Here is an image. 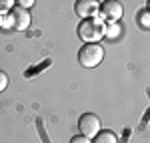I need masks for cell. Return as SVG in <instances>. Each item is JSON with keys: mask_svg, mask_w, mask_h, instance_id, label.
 <instances>
[{"mask_svg": "<svg viewBox=\"0 0 150 143\" xmlns=\"http://www.w3.org/2000/svg\"><path fill=\"white\" fill-rule=\"evenodd\" d=\"M104 30H106V20L98 14L92 18H84L76 28V34L84 42H98L104 38Z\"/></svg>", "mask_w": 150, "mask_h": 143, "instance_id": "1", "label": "cell"}, {"mask_svg": "<svg viewBox=\"0 0 150 143\" xmlns=\"http://www.w3.org/2000/svg\"><path fill=\"white\" fill-rule=\"evenodd\" d=\"M104 60V48L98 42H84L78 50V63L84 69H94Z\"/></svg>", "mask_w": 150, "mask_h": 143, "instance_id": "2", "label": "cell"}, {"mask_svg": "<svg viewBox=\"0 0 150 143\" xmlns=\"http://www.w3.org/2000/svg\"><path fill=\"white\" fill-rule=\"evenodd\" d=\"M78 127H80V133L84 137H88V139H92L96 137V133L102 129V123L98 119V115H94V113H84L78 121Z\"/></svg>", "mask_w": 150, "mask_h": 143, "instance_id": "3", "label": "cell"}, {"mask_svg": "<svg viewBox=\"0 0 150 143\" xmlns=\"http://www.w3.org/2000/svg\"><path fill=\"white\" fill-rule=\"evenodd\" d=\"M98 14L102 16L104 20H108V22H118L122 18V14H124V6L118 0H104L100 4Z\"/></svg>", "mask_w": 150, "mask_h": 143, "instance_id": "4", "label": "cell"}, {"mask_svg": "<svg viewBox=\"0 0 150 143\" xmlns=\"http://www.w3.org/2000/svg\"><path fill=\"white\" fill-rule=\"evenodd\" d=\"M74 10H76V14L82 20L84 18H92V16H98L100 2L98 0H76L74 2Z\"/></svg>", "mask_w": 150, "mask_h": 143, "instance_id": "5", "label": "cell"}, {"mask_svg": "<svg viewBox=\"0 0 150 143\" xmlns=\"http://www.w3.org/2000/svg\"><path fill=\"white\" fill-rule=\"evenodd\" d=\"M8 16H10V22H12V28L14 30H26L28 26H30V12L26 10V8H12L8 12Z\"/></svg>", "mask_w": 150, "mask_h": 143, "instance_id": "6", "label": "cell"}, {"mask_svg": "<svg viewBox=\"0 0 150 143\" xmlns=\"http://www.w3.org/2000/svg\"><path fill=\"white\" fill-rule=\"evenodd\" d=\"M90 143H118V137H116L112 131H108V129H100V131L96 133V137H92V141Z\"/></svg>", "mask_w": 150, "mask_h": 143, "instance_id": "7", "label": "cell"}, {"mask_svg": "<svg viewBox=\"0 0 150 143\" xmlns=\"http://www.w3.org/2000/svg\"><path fill=\"white\" fill-rule=\"evenodd\" d=\"M120 32H122V28H120L118 22H106V30H104L106 38H118Z\"/></svg>", "mask_w": 150, "mask_h": 143, "instance_id": "8", "label": "cell"}, {"mask_svg": "<svg viewBox=\"0 0 150 143\" xmlns=\"http://www.w3.org/2000/svg\"><path fill=\"white\" fill-rule=\"evenodd\" d=\"M136 18H138L140 28H144V30L150 28V12H148V8H140V12L136 14Z\"/></svg>", "mask_w": 150, "mask_h": 143, "instance_id": "9", "label": "cell"}, {"mask_svg": "<svg viewBox=\"0 0 150 143\" xmlns=\"http://www.w3.org/2000/svg\"><path fill=\"white\" fill-rule=\"evenodd\" d=\"M14 4H16V0H0V14L10 12L14 8Z\"/></svg>", "mask_w": 150, "mask_h": 143, "instance_id": "10", "label": "cell"}, {"mask_svg": "<svg viewBox=\"0 0 150 143\" xmlns=\"http://www.w3.org/2000/svg\"><path fill=\"white\" fill-rule=\"evenodd\" d=\"M6 87H8V75L4 71H0V93H2Z\"/></svg>", "mask_w": 150, "mask_h": 143, "instance_id": "11", "label": "cell"}, {"mask_svg": "<svg viewBox=\"0 0 150 143\" xmlns=\"http://www.w3.org/2000/svg\"><path fill=\"white\" fill-rule=\"evenodd\" d=\"M34 2H36V0H16V4H18L20 8H26V10H28V8H32V6H34Z\"/></svg>", "mask_w": 150, "mask_h": 143, "instance_id": "12", "label": "cell"}, {"mask_svg": "<svg viewBox=\"0 0 150 143\" xmlns=\"http://www.w3.org/2000/svg\"><path fill=\"white\" fill-rule=\"evenodd\" d=\"M70 143H90V139H88V137H84V135H76V137H72V139H70Z\"/></svg>", "mask_w": 150, "mask_h": 143, "instance_id": "13", "label": "cell"}, {"mask_svg": "<svg viewBox=\"0 0 150 143\" xmlns=\"http://www.w3.org/2000/svg\"><path fill=\"white\" fill-rule=\"evenodd\" d=\"M0 28H2V14H0Z\"/></svg>", "mask_w": 150, "mask_h": 143, "instance_id": "14", "label": "cell"}]
</instances>
